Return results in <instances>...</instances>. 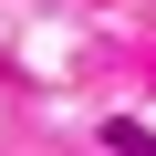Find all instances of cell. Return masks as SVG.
Here are the masks:
<instances>
[{"label": "cell", "instance_id": "1", "mask_svg": "<svg viewBox=\"0 0 156 156\" xmlns=\"http://www.w3.org/2000/svg\"><path fill=\"white\" fill-rule=\"evenodd\" d=\"M104 146H115V156H156V135H146V125H125V115L104 125Z\"/></svg>", "mask_w": 156, "mask_h": 156}]
</instances>
